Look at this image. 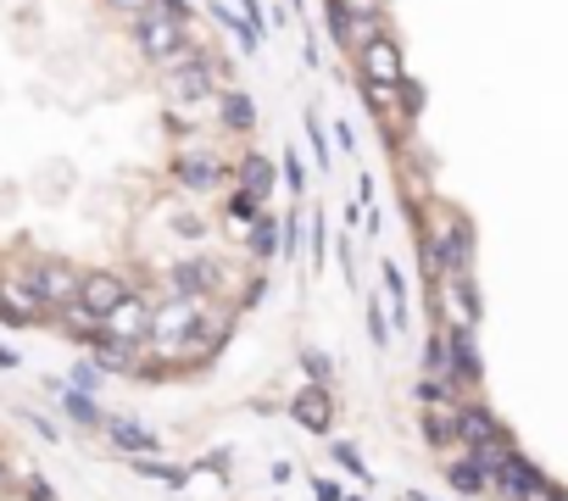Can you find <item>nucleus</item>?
Segmentation results:
<instances>
[{"label":"nucleus","mask_w":568,"mask_h":501,"mask_svg":"<svg viewBox=\"0 0 568 501\" xmlns=\"http://www.w3.org/2000/svg\"><path fill=\"white\" fill-rule=\"evenodd\" d=\"M29 501H56V496H51V485H40V479H34V485H29Z\"/></svg>","instance_id":"obj_34"},{"label":"nucleus","mask_w":568,"mask_h":501,"mask_svg":"<svg viewBox=\"0 0 568 501\" xmlns=\"http://www.w3.org/2000/svg\"><path fill=\"white\" fill-rule=\"evenodd\" d=\"M357 78L363 84H390V90H396V84L401 78H408V67H401V45L396 40H374V45H363L357 51Z\"/></svg>","instance_id":"obj_4"},{"label":"nucleus","mask_w":568,"mask_h":501,"mask_svg":"<svg viewBox=\"0 0 568 501\" xmlns=\"http://www.w3.org/2000/svg\"><path fill=\"white\" fill-rule=\"evenodd\" d=\"M323 263V218H312V268Z\"/></svg>","instance_id":"obj_33"},{"label":"nucleus","mask_w":568,"mask_h":501,"mask_svg":"<svg viewBox=\"0 0 568 501\" xmlns=\"http://www.w3.org/2000/svg\"><path fill=\"white\" fill-rule=\"evenodd\" d=\"M285 179H290V190H296V196H307V167H301V156H296V145L285 151Z\"/></svg>","instance_id":"obj_27"},{"label":"nucleus","mask_w":568,"mask_h":501,"mask_svg":"<svg viewBox=\"0 0 568 501\" xmlns=\"http://www.w3.org/2000/svg\"><path fill=\"white\" fill-rule=\"evenodd\" d=\"M363 96H368V107H374L379 118H390V112H401V96L390 90V84H363Z\"/></svg>","instance_id":"obj_24"},{"label":"nucleus","mask_w":568,"mask_h":501,"mask_svg":"<svg viewBox=\"0 0 568 501\" xmlns=\"http://www.w3.org/2000/svg\"><path fill=\"white\" fill-rule=\"evenodd\" d=\"M134 468H140L145 479H162V485H185V474H179V468H168V463H151V457H140Z\"/></svg>","instance_id":"obj_26"},{"label":"nucleus","mask_w":568,"mask_h":501,"mask_svg":"<svg viewBox=\"0 0 568 501\" xmlns=\"http://www.w3.org/2000/svg\"><path fill=\"white\" fill-rule=\"evenodd\" d=\"M168 279H174V296H196V301H201V296L218 285V268H212V263H179Z\"/></svg>","instance_id":"obj_12"},{"label":"nucleus","mask_w":568,"mask_h":501,"mask_svg":"<svg viewBox=\"0 0 568 501\" xmlns=\"http://www.w3.org/2000/svg\"><path fill=\"white\" fill-rule=\"evenodd\" d=\"M212 18H218V23H223V29L240 40V51H257V45H263V34H257L246 18H240V12H229V7H212Z\"/></svg>","instance_id":"obj_18"},{"label":"nucleus","mask_w":568,"mask_h":501,"mask_svg":"<svg viewBox=\"0 0 568 501\" xmlns=\"http://www.w3.org/2000/svg\"><path fill=\"white\" fill-rule=\"evenodd\" d=\"M508 430L497 424V412L491 407H463L457 412V441L468 446V452H479V446H491V441H502Z\"/></svg>","instance_id":"obj_9"},{"label":"nucleus","mask_w":568,"mask_h":501,"mask_svg":"<svg viewBox=\"0 0 568 501\" xmlns=\"http://www.w3.org/2000/svg\"><path fill=\"white\" fill-rule=\"evenodd\" d=\"M151 301L145 296H129L123 307H112L107 312V334H112V341H129V346H140V341H151Z\"/></svg>","instance_id":"obj_7"},{"label":"nucleus","mask_w":568,"mask_h":501,"mask_svg":"<svg viewBox=\"0 0 568 501\" xmlns=\"http://www.w3.org/2000/svg\"><path fill=\"white\" fill-rule=\"evenodd\" d=\"M408 501H435V496H424V490H413V496H408Z\"/></svg>","instance_id":"obj_35"},{"label":"nucleus","mask_w":568,"mask_h":501,"mask_svg":"<svg viewBox=\"0 0 568 501\" xmlns=\"http://www.w3.org/2000/svg\"><path fill=\"white\" fill-rule=\"evenodd\" d=\"M107 435H112V446L129 452V457H156V452H162V441H156L151 430H140L134 417H107Z\"/></svg>","instance_id":"obj_11"},{"label":"nucleus","mask_w":568,"mask_h":501,"mask_svg":"<svg viewBox=\"0 0 568 501\" xmlns=\"http://www.w3.org/2000/svg\"><path fill=\"white\" fill-rule=\"evenodd\" d=\"M368 341H374V346H385V341H390V329H385V307H379V301H368Z\"/></svg>","instance_id":"obj_28"},{"label":"nucleus","mask_w":568,"mask_h":501,"mask_svg":"<svg viewBox=\"0 0 568 501\" xmlns=\"http://www.w3.org/2000/svg\"><path fill=\"white\" fill-rule=\"evenodd\" d=\"M62 401H67V412L78 417V424H90V430H96V424H107V417H101V407H96L90 396H78V390H67Z\"/></svg>","instance_id":"obj_23"},{"label":"nucleus","mask_w":568,"mask_h":501,"mask_svg":"<svg viewBox=\"0 0 568 501\" xmlns=\"http://www.w3.org/2000/svg\"><path fill=\"white\" fill-rule=\"evenodd\" d=\"M134 40H140L145 62H156V67H168L174 56L190 51V40H185V18L168 12V7H151L145 18H134Z\"/></svg>","instance_id":"obj_1"},{"label":"nucleus","mask_w":568,"mask_h":501,"mask_svg":"<svg viewBox=\"0 0 568 501\" xmlns=\"http://www.w3.org/2000/svg\"><path fill=\"white\" fill-rule=\"evenodd\" d=\"M452 334V357H457V385L479 379V352H474V329H446Z\"/></svg>","instance_id":"obj_15"},{"label":"nucleus","mask_w":568,"mask_h":501,"mask_svg":"<svg viewBox=\"0 0 568 501\" xmlns=\"http://www.w3.org/2000/svg\"><path fill=\"white\" fill-rule=\"evenodd\" d=\"M441 312H446L441 329H479V296H474V285L441 274Z\"/></svg>","instance_id":"obj_6"},{"label":"nucleus","mask_w":568,"mask_h":501,"mask_svg":"<svg viewBox=\"0 0 568 501\" xmlns=\"http://www.w3.org/2000/svg\"><path fill=\"white\" fill-rule=\"evenodd\" d=\"M134 290L118 279V274H85V285H78V307H85V312H96L101 323H107V312L112 307H123Z\"/></svg>","instance_id":"obj_8"},{"label":"nucleus","mask_w":568,"mask_h":501,"mask_svg":"<svg viewBox=\"0 0 568 501\" xmlns=\"http://www.w3.org/2000/svg\"><path fill=\"white\" fill-rule=\"evenodd\" d=\"M107 7H112V12H123V18H145V12L156 7V0H107Z\"/></svg>","instance_id":"obj_30"},{"label":"nucleus","mask_w":568,"mask_h":501,"mask_svg":"<svg viewBox=\"0 0 568 501\" xmlns=\"http://www.w3.org/2000/svg\"><path fill=\"white\" fill-rule=\"evenodd\" d=\"M252 250H257V257H274V250H279V229H274L268 212L252 218Z\"/></svg>","instance_id":"obj_21"},{"label":"nucleus","mask_w":568,"mask_h":501,"mask_svg":"<svg viewBox=\"0 0 568 501\" xmlns=\"http://www.w3.org/2000/svg\"><path fill=\"white\" fill-rule=\"evenodd\" d=\"M78 285H85V279H78L67 263H40V268L29 274V290L40 296V307H45V312L73 307V301H78Z\"/></svg>","instance_id":"obj_3"},{"label":"nucleus","mask_w":568,"mask_h":501,"mask_svg":"<svg viewBox=\"0 0 568 501\" xmlns=\"http://www.w3.org/2000/svg\"><path fill=\"white\" fill-rule=\"evenodd\" d=\"M346 501H363V496H346Z\"/></svg>","instance_id":"obj_36"},{"label":"nucleus","mask_w":568,"mask_h":501,"mask_svg":"<svg viewBox=\"0 0 568 501\" xmlns=\"http://www.w3.org/2000/svg\"><path fill=\"white\" fill-rule=\"evenodd\" d=\"M301 368H307V385H330L335 379V357L318 352V346H301Z\"/></svg>","instance_id":"obj_20"},{"label":"nucleus","mask_w":568,"mask_h":501,"mask_svg":"<svg viewBox=\"0 0 568 501\" xmlns=\"http://www.w3.org/2000/svg\"><path fill=\"white\" fill-rule=\"evenodd\" d=\"M168 96L174 101H207L212 96V62L207 56H196V51H185V56H174L168 62Z\"/></svg>","instance_id":"obj_2"},{"label":"nucleus","mask_w":568,"mask_h":501,"mask_svg":"<svg viewBox=\"0 0 568 501\" xmlns=\"http://www.w3.org/2000/svg\"><path fill=\"white\" fill-rule=\"evenodd\" d=\"M240 18H246V23L263 34V7H257V0H240Z\"/></svg>","instance_id":"obj_32"},{"label":"nucleus","mask_w":568,"mask_h":501,"mask_svg":"<svg viewBox=\"0 0 568 501\" xmlns=\"http://www.w3.org/2000/svg\"><path fill=\"white\" fill-rule=\"evenodd\" d=\"M96 363H101V368H134V346L101 334V341H96Z\"/></svg>","instance_id":"obj_19"},{"label":"nucleus","mask_w":568,"mask_h":501,"mask_svg":"<svg viewBox=\"0 0 568 501\" xmlns=\"http://www.w3.org/2000/svg\"><path fill=\"white\" fill-rule=\"evenodd\" d=\"M335 463H346V468H352L357 479H368V463L357 457V446H335Z\"/></svg>","instance_id":"obj_29"},{"label":"nucleus","mask_w":568,"mask_h":501,"mask_svg":"<svg viewBox=\"0 0 568 501\" xmlns=\"http://www.w3.org/2000/svg\"><path fill=\"white\" fill-rule=\"evenodd\" d=\"M174 174H179V185H190V190H212V185H218V156H179Z\"/></svg>","instance_id":"obj_14"},{"label":"nucleus","mask_w":568,"mask_h":501,"mask_svg":"<svg viewBox=\"0 0 568 501\" xmlns=\"http://www.w3.org/2000/svg\"><path fill=\"white\" fill-rule=\"evenodd\" d=\"M424 368H430V385H441V390H463L457 385V357H452V334L446 329H435L430 341H424Z\"/></svg>","instance_id":"obj_10"},{"label":"nucleus","mask_w":568,"mask_h":501,"mask_svg":"<svg viewBox=\"0 0 568 501\" xmlns=\"http://www.w3.org/2000/svg\"><path fill=\"white\" fill-rule=\"evenodd\" d=\"M0 312H7L12 323H34V318H45V307H40V296H34L29 285H0Z\"/></svg>","instance_id":"obj_13"},{"label":"nucleus","mask_w":568,"mask_h":501,"mask_svg":"<svg viewBox=\"0 0 568 501\" xmlns=\"http://www.w3.org/2000/svg\"><path fill=\"white\" fill-rule=\"evenodd\" d=\"M290 417H296L301 430L323 435V430L335 424V396H330V385H301L296 401H290Z\"/></svg>","instance_id":"obj_5"},{"label":"nucleus","mask_w":568,"mask_h":501,"mask_svg":"<svg viewBox=\"0 0 568 501\" xmlns=\"http://www.w3.org/2000/svg\"><path fill=\"white\" fill-rule=\"evenodd\" d=\"M240 179H246V196L263 207V201H268V190H274V167H268L263 156H246V167H240Z\"/></svg>","instance_id":"obj_16"},{"label":"nucleus","mask_w":568,"mask_h":501,"mask_svg":"<svg viewBox=\"0 0 568 501\" xmlns=\"http://www.w3.org/2000/svg\"><path fill=\"white\" fill-rule=\"evenodd\" d=\"M223 123H229V129H252V123H257V107H252L246 96H223Z\"/></svg>","instance_id":"obj_22"},{"label":"nucleus","mask_w":568,"mask_h":501,"mask_svg":"<svg viewBox=\"0 0 568 501\" xmlns=\"http://www.w3.org/2000/svg\"><path fill=\"white\" fill-rule=\"evenodd\" d=\"M307 134H312V151H318V167H330V151H323V123H318V118L307 123Z\"/></svg>","instance_id":"obj_31"},{"label":"nucleus","mask_w":568,"mask_h":501,"mask_svg":"<svg viewBox=\"0 0 568 501\" xmlns=\"http://www.w3.org/2000/svg\"><path fill=\"white\" fill-rule=\"evenodd\" d=\"M385 296L396 301V323H408V285H401V274L385 263Z\"/></svg>","instance_id":"obj_25"},{"label":"nucleus","mask_w":568,"mask_h":501,"mask_svg":"<svg viewBox=\"0 0 568 501\" xmlns=\"http://www.w3.org/2000/svg\"><path fill=\"white\" fill-rule=\"evenodd\" d=\"M446 479H452V485H457L463 496H485V490H491V479H485V474H479V463H474V457H463V463H452V468H446Z\"/></svg>","instance_id":"obj_17"}]
</instances>
